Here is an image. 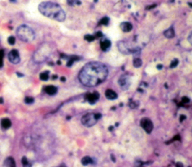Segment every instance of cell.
Here are the masks:
<instances>
[{
	"label": "cell",
	"mask_w": 192,
	"mask_h": 167,
	"mask_svg": "<svg viewBox=\"0 0 192 167\" xmlns=\"http://www.w3.org/2000/svg\"><path fill=\"white\" fill-rule=\"evenodd\" d=\"M109 73L104 64L98 62L87 63L79 73L80 83L87 87H95L106 80Z\"/></svg>",
	"instance_id": "6da1fadb"
},
{
	"label": "cell",
	"mask_w": 192,
	"mask_h": 167,
	"mask_svg": "<svg viewBox=\"0 0 192 167\" xmlns=\"http://www.w3.org/2000/svg\"><path fill=\"white\" fill-rule=\"evenodd\" d=\"M38 10L44 16L58 22H63L66 18L64 10L60 5L54 2H41L38 6Z\"/></svg>",
	"instance_id": "7a4b0ae2"
},
{
	"label": "cell",
	"mask_w": 192,
	"mask_h": 167,
	"mask_svg": "<svg viewBox=\"0 0 192 167\" xmlns=\"http://www.w3.org/2000/svg\"><path fill=\"white\" fill-rule=\"evenodd\" d=\"M17 35L20 40L25 42H31L35 37V35L32 29L25 25L18 28L17 30Z\"/></svg>",
	"instance_id": "3957f363"
},
{
	"label": "cell",
	"mask_w": 192,
	"mask_h": 167,
	"mask_svg": "<svg viewBox=\"0 0 192 167\" xmlns=\"http://www.w3.org/2000/svg\"><path fill=\"white\" fill-rule=\"evenodd\" d=\"M50 53H51V48L49 47L48 44H43L35 53V62H38V63L44 62L47 59V57L50 55Z\"/></svg>",
	"instance_id": "277c9868"
},
{
	"label": "cell",
	"mask_w": 192,
	"mask_h": 167,
	"mask_svg": "<svg viewBox=\"0 0 192 167\" xmlns=\"http://www.w3.org/2000/svg\"><path fill=\"white\" fill-rule=\"evenodd\" d=\"M97 119L95 118V113H87L83 116L81 119L82 124L86 127H92L97 122Z\"/></svg>",
	"instance_id": "5b68a950"
},
{
	"label": "cell",
	"mask_w": 192,
	"mask_h": 167,
	"mask_svg": "<svg viewBox=\"0 0 192 167\" xmlns=\"http://www.w3.org/2000/svg\"><path fill=\"white\" fill-rule=\"evenodd\" d=\"M140 125L142 128L145 130L147 133H150L152 131L153 129V124L152 121L148 118H143L140 121Z\"/></svg>",
	"instance_id": "8992f818"
},
{
	"label": "cell",
	"mask_w": 192,
	"mask_h": 167,
	"mask_svg": "<svg viewBox=\"0 0 192 167\" xmlns=\"http://www.w3.org/2000/svg\"><path fill=\"white\" fill-rule=\"evenodd\" d=\"M8 59L12 63L18 64L20 61V54L17 50H12L8 54Z\"/></svg>",
	"instance_id": "52a82bcc"
},
{
	"label": "cell",
	"mask_w": 192,
	"mask_h": 167,
	"mask_svg": "<svg viewBox=\"0 0 192 167\" xmlns=\"http://www.w3.org/2000/svg\"><path fill=\"white\" fill-rule=\"evenodd\" d=\"M100 94L98 91H95L93 93H90L86 95V99L90 104H95L98 101Z\"/></svg>",
	"instance_id": "ba28073f"
},
{
	"label": "cell",
	"mask_w": 192,
	"mask_h": 167,
	"mask_svg": "<svg viewBox=\"0 0 192 167\" xmlns=\"http://www.w3.org/2000/svg\"><path fill=\"white\" fill-rule=\"evenodd\" d=\"M119 84L124 90H126L128 89L130 86V81L129 78L127 76H122L119 80Z\"/></svg>",
	"instance_id": "9c48e42d"
},
{
	"label": "cell",
	"mask_w": 192,
	"mask_h": 167,
	"mask_svg": "<svg viewBox=\"0 0 192 167\" xmlns=\"http://www.w3.org/2000/svg\"><path fill=\"white\" fill-rule=\"evenodd\" d=\"M100 46H101V49L103 51L107 52V51H108L110 49L111 42L110 40L105 38L101 41V43H100Z\"/></svg>",
	"instance_id": "30bf717a"
},
{
	"label": "cell",
	"mask_w": 192,
	"mask_h": 167,
	"mask_svg": "<svg viewBox=\"0 0 192 167\" xmlns=\"http://www.w3.org/2000/svg\"><path fill=\"white\" fill-rule=\"evenodd\" d=\"M120 29L124 32H129L133 29V26L130 22H123L120 24Z\"/></svg>",
	"instance_id": "8fae6325"
},
{
	"label": "cell",
	"mask_w": 192,
	"mask_h": 167,
	"mask_svg": "<svg viewBox=\"0 0 192 167\" xmlns=\"http://www.w3.org/2000/svg\"><path fill=\"white\" fill-rule=\"evenodd\" d=\"M105 96L108 100H116L118 97V94L116 91H114L112 89H108L105 91Z\"/></svg>",
	"instance_id": "7c38bea8"
},
{
	"label": "cell",
	"mask_w": 192,
	"mask_h": 167,
	"mask_svg": "<svg viewBox=\"0 0 192 167\" xmlns=\"http://www.w3.org/2000/svg\"><path fill=\"white\" fill-rule=\"evenodd\" d=\"M118 47H119V51L122 53L123 54H130L131 50L126 47V44L124 42H119L118 44Z\"/></svg>",
	"instance_id": "4fadbf2b"
},
{
	"label": "cell",
	"mask_w": 192,
	"mask_h": 167,
	"mask_svg": "<svg viewBox=\"0 0 192 167\" xmlns=\"http://www.w3.org/2000/svg\"><path fill=\"white\" fill-rule=\"evenodd\" d=\"M57 88L54 86H48L45 87L44 91L47 94H50V95H54L57 93Z\"/></svg>",
	"instance_id": "5bb4252c"
},
{
	"label": "cell",
	"mask_w": 192,
	"mask_h": 167,
	"mask_svg": "<svg viewBox=\"0 0 192 167\" xmlns=\"http://www.w3.org/2000/svg\"><path fill=\"white\" fill-rule=\"evenodd\" d=\"M164 35L167 38H173V37H175V32L173 26H171L170 28L167 29V30H165L164 32Z\"/></svg>",
	"instance_id": "9a60e30c"
},
{
	"label": "cell",
	"mask_w": 192,
	"mask_h": 167,
	"mask_svg": "<svg viewBox=\"0 0 192 167\" xmlns=\"http://www.w3.org/2000/svg\"><path fill=\"white\" fill-rule=\"evenodd\" d=\"M4 166L5 167H16V163H15L14 160L12 158H8L5 160L4 163Z\"/></svg>",
	"instance_id": "2e32d148"
},
{
	"label": "cell",
	"mask_w": 192,
	"mask_h": 167,
	"mask_svg": "<svg viewBox=\"0 0 192 167\" xmlns=\"http://www.w3.org/2000/svg\"><path fill=\"white\" fill-rule=\"evenodd\" d=\"M1 125L4 129H8L12 126V122L8 119H3L1 121Z\"/></svg>",
	"instance_id": "e0dca14e"
},
{
	"label": "cell",
	"mask_w": 192,
	"mask_h": 167,
	"mask_svg": "<svg viewBox=\"0 0 192 167\" xmlns=\"http://www.w3.org/2000/svg\"><path fill=\"white\" fill-rule=\"evenodd\" d=\"M143 65V62L140 58H135L133 61V65L134 68H140Z\"/></svg>",
	"instance_id": "ac0fdd59"
},
{
	"label": "cell",
	"mask_w": 192,
	"mask_h": 167,
	"mask_svg": "<svg viewBox=\"0 0 192 167\" xmlns=\"http://www.w3.org/2000/svg\"><path fill=\"white\" fill-rule=\"evenodd\" d=\"M81 163L84 166L89 165V164L90 163H92V158H90V157H84V158L82 159Z\"/></svg>",
	"instance_id": "d6986e66"
},
{
	"label": "cell",
	"mask_w": 192,
	"mask_h": 167,
	"mask_svg": "<svg viewBox=\"0 0 192 167\" xmlns=\"http://www.w3.org/2000/svg\"><path fill=\"white\" fill-rule=\"evenodd\" d=\"M40 79L43 81H47L49 79V72H43L40 74Z\"/></svg>",
	"instance_id": "ffe728a7"
},
{
	"label": "cell",
	"mask_w": 192,
	"mask_h": 167,
	"mask_svg": "<svg viewBox=\"0 0 192 167\" xmlns=\"http://www.w3.org/2000/svg\"><path fill=\"white\" fill-rule=\"evenodd\" d=\"M22 164H23V167H32V164L30 163V162L28 161L26 157H23L22 158Z\"/></svg>",
	"instance_id": "44dd1931"
},
{
	"label": "cell",
	"mask_w": 192,
	"mask_h": 167,
	"mask_svg": "<svg viewBox=\"0 0 192 167\" xmlns=\"http://www.w3.org/2000/svg\"><path fill=\"white\" fill-rule=\"evenodd\" d=\"M109 21L110 19L108 17H103L102 19H101V21H100V24L101 25H104V26H108L109 24Z\"/></svg>",
	"instance_id": "7402d4cb"
},
{
	"label": "cell",
	"mask_w": 192,
	"mask_h": 167,
	"mask_svg": "<svg viewBox=\"0 0 192 167\" xmlns=\"http://www.w3.org/2000/svg\"><path fill=\"white\" fill-rule=\"evenodd\" d=\"M24 101L26 104H31L34 102V98H32V97H25Z\"/></svg>",
	"instance_id": "603a6c76"
},
{
	"label": "cell",
	"mask_w": 192,
	"mask_h": 167,
	"mask_svg": "<svg viewBox=\"0 0 192 167\" xmlns=\"http://www.w3.org/2000/svg\"><path fill=\"white\" fill-rule=\"evenodd\" d=\"M84 38L86 39V41H89V42H92V41H94L95 37L93 35H86L84 37Z\"/></svg>",
	"instance_id": "cb8c5ba5"
},
{
	"label": "cell",
	"mask_w": 192,
	"mask_h": 167,
	"mask_svg": "<svg viewBox=\"0 0 192 167\" xmlns=\"http://www.w3.org/2000/svg\"><path fill=\"white\" fill-rule=\"evenodd\" d=\"M3 57H4V50H0V68H2L3 65Z\"/></svg>",
	"instance_id": "d4e9b609"
},
{
	"label": "cell",
	"mask_w": 192,
	"mask_h": 167,
	"mask_svg": "<svg viewBox=\"0 0 192 167\" xmlns=\"http://www.w3.org/2000/svg\"><path fill=\"white\" fill-rule=\"evenodd\" d=\"M178 64H179V60H178L177 58H175L174 60H173V62H171L170 68H176V67L178 65Z\"/></svg>",
	"instance_id": "484cf974"
},
{
	"label": "cell",
	"mask_w": 192,
	"mask_h": 167,
	"mask_svg": "<svg viewBox=\"0 0 192 167\" xmlns=\"http://www.w3.org/2000/svg\"><path fill=\"white\" fill-rule=\"evenodd\" d=\"M8 44H11V45H14L15 44V37L14 36H10V37L8 38Z\"/></svg>",
	"instance_id": "4316f807"
},
{
	"label": "cell",
	"mask_w": 192,
	"mask_h": 167,
	"mask_svg": "<svg viewBox=\"0 0 192 167\" xmlns=\"http://www.w3.org/2000/svg\"><path fill=\"white\" fill-rule=\"evenodd\" d=\"M182 102L184 103V104H188L189 102H190V99H189L188 97H183L182 98Z\"/></svg>",
	"instance_id": "83f0119b"
},
{
	"label": "cell",
	"mask_w": 192,
	"mask_h": 167,
	"mask_svg": "<svg viewBox=\"0 0 192 167\" xmlns=\"http://www.w3.org/2000/svg\"><path fill=\"white\" fill-rule=\"evenodd\" d=\"M103 36V34L102 32H98L96 33V37H101Z\"/></svg>",
	"instance_id": "f1b7e54d"
},
{
	"label": "cell",
	"mask_w": 192,
	"mask_h": 167,
	"mask_svg": "<svg viewBox=\"0 0 192 167\" xmlns=\"http://www.w3.org/2000/svg\"><path fill=\"white\" fill-rule=\"evenodd\" d=\"M186 119V117L185 116V115H181V116H180V121H181V122L184 121Z\"/></svg>",
	"instance_id": "f546056e"
},
{
	"label": "cell",
	"mask_w": 192,
	"mask_h": 167,
	"mask_svg": "<svg viewBox=\"0 0 192 167\" xmlns=\"http://www.w3.org/2000/svg\"><path fill=\"white\" fill-rule=\"evenodd\" d=\"M157 68H158V70H161L163 68V65H157Z\"/></svg>",
	"instance_id": "4dcf8cb0"
},
{
	"label": "cell",
	"mask_w": 192,
	"mask_h": 167,
	"mask_svg": "<svg viewBox=\"0 0 192 167\" xmlns=\"http://www.w3.org/2000/svg\"><path fill=\"white\" fill-rule=\"evenodd\" d=\"M191 32L190 35H189V37H188L189 42H190V44H191Z\"/></svg>",
	"instance_id": "1f68e13d"
},
{
	"label": "cell",
	"mask_w": 192,
	"mask_h": 167,
	"mask_svg": "<svg viewBox=\"0 0 192 167\" xmlns=\"http://www.w3.org/2000/svg\"><path fill=\"white\" fill-rule=\"evenodd\" d=\"M177 167H182V164L180 163H177Z\"/></svg>",
	"instance_id": "d6a6232c"
},
{
	"label": "cell",
	"mask_w": 192,
	"mask_h": 167,
	"mask_svg": "<svg viewBox=\"0 0 192 167\" xmlns=\"http://www.w3.org/2000/svg\"><path fill=\"white\" fill-rule=\"evenodd\" d=\"M2 103H3V99L2 97H0V104H2Z\"/></svg>",
	"instance_id": "836d02e7"
},
{
	"label": "cell",
	"mask_w": 192,
	"mask_h": 167,
	"mask_svg": "<svg viewBox=\"0 0 192 167\" xmlns=\"http://www.w3.org/2000/svg\"><path fill=\"white\" fill-rule=\"evenodd\" d=\"M61 80H62V81H65V78H64V77H62V78H61Z\"/></svg>",
	"instance_id": "e575fe53"
}]
</instances>
